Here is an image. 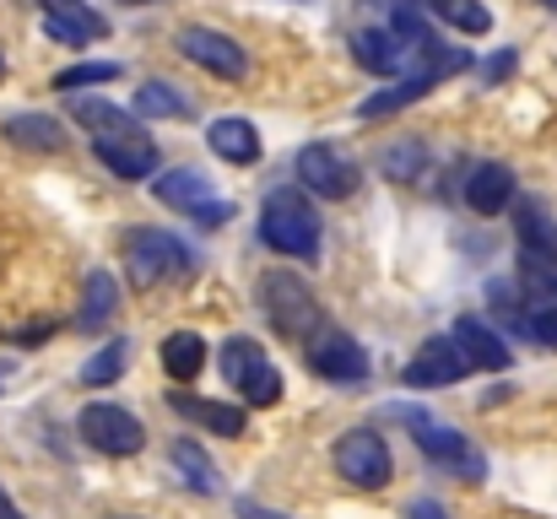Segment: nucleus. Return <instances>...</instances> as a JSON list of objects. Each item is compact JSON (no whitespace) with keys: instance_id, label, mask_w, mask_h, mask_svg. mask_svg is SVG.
<instances>
[{"instance_id":"1","label":"nucleus","mask_w":557,"mask_h":519,"mask_svg":"<svg viewBox=\"0 0 557 519\" xmlns=\"http://www.w3.org/2000/svg\"><path fill=\"white\" fill-rule=\"evenodd\" d=\"M260 238H265V249H276L287 260H314L320 255V211L309 206L304 189L276 184L260 200Z\"/></svg>"},{"instance_id":"2","label":"nucleus","mask_w":557,"mask_h":519,"mask_svg":"<svg viewBox=\"0 0 557 519\" xmlns=\"http://www.w3.org/2000/svg\"><path fill=\"white\" fill-rule=\"evenodd\" d=\"M120 260H125V271H131L136 287H158V282H185V276H195V255L174 233H163V227H131L120 238Z\"/></svg>"},{"instance_id":"3","label":"nucleus","mask_w":557,"mask_h":519,"mask_svg":"<svg viewBox=\"0 0 557 519\" xmlns=\"http://www.w3.org/2000/svg\"><path fill=\"white\" fill-rule=\"evenodd\" d=\"M260 309H265V320H271L287 342H309V336L325 325L314 293H309L293 271H265V276H260Z\"/></svg>"},{"instance_id":"4","label":"nucleus","mask_w":557,"mask_h":519,"mask_svg":"<svg viewBox=\"0 0 557 519\" xmlns=\"http://www.w3.org/2000/svg\"><path fill=\"white\" fill-rule=\"evenodd\" d=\"M222 379L249 400V406H276L282 400V373L271 368L265 346L249 342V336H233L222 346Z\"/></svg>"},{"instance_id":"5","label":"nucleus","mask_w":557,"mask_h":519,"mask_svg":"<svg viewBox=\"0 0 557 519\" xmlns=\"http://www.w3.org/2000/svg\"><path fill=\"white\" fill-rule=\"evenodd\" d=\"M76 428H82V438H87L98 455H114V460H131V455L147 449V428H141V417H131L125 406H109V400L87 406Z\"/></svg>"},{"instance_id":"6","label":"nucleus","mask_w":557,"mask_h":519,"mask_svg":"<svg viewBox=\"0 0 557 519\" xmlns=\"http://www.w3.org/2000/svg\"><path fill=\"white\" fill-rule=\"evenodd\" d=\"M336 477H347L352 487H384L395 477V460H389L384 433H373V428L342 433V444H336Z\"/></svg>"},{"instance_id":"7","label":"nucleus","mask_w":557,"mask_h":519,"mask_svg":"<svg viewBox=\"0 0 557 519\" xmlns=\"http://www.w3.org/2000/svg\"><path fill=\"white\" fill-rule=\"evenodd\" d=\"M293 173H298V184H304L309 195H320V200H347V195L358 189V178H363L347 152H336V147H325V141L304 147Z\"/></svg>"},{"instance_id":"8","label":"nucleus","mask_w":557,"mask_h":519,"mask_svg":"<svg viewBox=\"0 0 557 519\" xmlns=\"http://www.w3.org/2000/svg\"><path fill=\"white\" fill-rule=\"evenodd\" d=\"M411 438H417V449L438 466V471H449L455 482H482L487 477V460H482V449H471L466 444V433H455V428H438V422H422V428H411Z\"/></svg>"},{"instance_id":"9","label":"nucleus","mask_w":557,"mask_h":519,"mask_svg":"<svg viewBox=\"0 0 557 519\" xmlns=\"http://www.w3.org/2000/svg\"><path fill=\"white\" fill-rule=\"evenodd\" d=\"M180 54H185V60H195L200 71L222 76V82H244V71H249V54H244V44H233L227 33H216V27H200V22L180 27Z\"/></svg>"},{"instance_id":"10","label":"nucleus","mask_w":557,"mask_h":519,"mask_svg":"<svg viewBox=\"0 0 557 519\" xmlns=\"http://www.w3.org/2000/svg\"><path fill=\"white\" fill-rule=\"evenodd\" d=\"M309 368H314L320 379H336V384H363V379H369V351L352 342L347 331L320 325V331L309 336Z\"/></svg>"},{"instance_id":"11","label":"nucleus","mask_w":557,"mask_h":519,"mask_svg":"<svg viewBox=\"0 0 557 519\" xmlns=\"http://www.w3.org/2000/svg\"><path fill=\"white\" fill-rule=\"evenodd\" d=\"M515 233H520V265H525V276H557V222L547 217L542 200H525L520 206Z\"/></svg>"},{"instance_id":"12","label":"nucleus","mask_w":557,"mask_h":519,"mask_svg":"<svg viewBox=\"0 0 557 519\" xmlns=\"http://www.w3.org/2000/svg\"><path fill=\"white\" fill-rule=\"evenodd\" d=\"M466 373H471V362L460 357V346L433 336V342H422V351L400 368V384H406V390H444V384H455V379H466Z\"/></svg>"},{"instance_id":"13","label":"nucleus","mask_w":557,"mask_h":519,"mask_svg":"<svg viewBox=\"0 0 557 519\" xmlns=\"http://www.w3.org/2000/svg\"><path fill=\"white\" fill-rule=\"evenodd\" d=\"M352 54H358V65L373 71V76H400L406 60L422 65V54H417L395 27H358V33H352Z\"/></svg>"},{"instance_id":"14","label":"nucleus","mask_w":557,"mask_h":519,"mask_svg":"<svg viewBox=\"0 0 557 519\" xmlns=\"http://www.w3.org/2000/svg\"><path fill=\"white\" fill-rule=\"evenodd\" d=\"M92 147H98L103 169L120 173L125 184H136V178L158 173V147H152V136H147V131H131V136H103V141H92Z\"/></svg>"},{"instance_id":"15","label":"nucleus","mask_w":557,"mask_h":519,"mask_svg":"<svg viewBox=\"0 0 557 519\" xmlns=\"http://www.w3.org/2000/svg\"><path fill=\"white\" fill-rule=\"evenodd\" d=\"M38 5H44V33L54 44H87V38L109 33V22L87 0H38Z\"/></svg>"},{"instance_id":"16","label":"nucleus","mask_w":557,"mask_h":519,"mask_svg":"<svg viewBox=\"0 0 557 519\" xmlns=\"http://www.w3.org/2000/svg\"><path fill=\"white\" fill-rule=\"evenodd\" d=\"M206 141H211V152H216L222 163H238V169L260 163V131H255L249 120H238V114L211 120V125H206Z\"/></svg>"},{"instance_id":"17","label":"nucleus","mask_w":557,"mask_h":519,"mask_svg":"<svg viewBox=\"0 0 557 519\" xmlns=\"http://www.w3.org/2000/svg\"><path fill=\"white\" fill-rule=\"evenodd\" d=\"M455 346H460V357H466L471 368H487V373L509 368V342H504L498 331H487L482 320H471V314L455 320Z\"/></svg>"},{"instance_id":"18","label":"nucleus","mask_w":557,"mask_h":519,"mask_svg":"<svg viewBox=\"0 0 557 519\" xmlns=\"http://www.w3.org/2000/svg\"><path fill=\"white\" fill-rule=\"evenodd\" d=\"M509 195H515V169L509 163H482V169L466 178V206L476 217H498L509 206Z\"/></svg>"},{"instance_id":"19","label":"nucleus","mask_w":557,"mask_h":519,"mask_svg":"<svg viewBox=\"0 0 557 519\" xmlns=\"http://www.w3.org/2000/svg\"><path fill=\"white\" fill-rule=\"evenodd\" d=\"M174 411H185L189 422H200V428H211V433H222V438H244V428H249L244 406H222V400H195V395H185V390H174Z\"/></svg>"},{"instance_id":"20","label":"nucleus","mask_w":557,"mask_h":519,"mask_svg":"<svg viewBox=\"0 0 557 519\" xmlns=\"http://www.w3.org/2000/svg\"><path fill=\"white\" fill-rule=\"evenodd\" d=\"M5 141L11 147H27V152H65V131H60V120H49V114H11L5 120Z\"/></svg>"},{"instance_id":"21","label":"nucleus","mask_w":557,"mask_h":519,"mask_svg":"<svg viewBox=\"0 0 557 519\" xmlns=\"http://www.w3.org/2000/svg\"><path fill=\"white\" fill-rule=\"evenodd\" d=\"M433 87H438V82H433L428 71H411V76H406L400 87H384V92H369V98L358 103V114H363V120H384V114H400L406 103H417V98H428Z\"/></svg>"},{"instance_id":"22","label":"nucleus","mask_w":557,"mask_h":519,"mask_svg":"<svg viewBox=\"0 0 557 519\" xmlns=\"http://www.w3.org/2000/svg\"><path fill=\"white\" fill-rule=\"evenodd\" d=\"M76 125H82V131H92V141L141 131V125H136V114H125L120 103H103V98H76Z\"/></svg>"},{"instance_id":"23","label":"nucleus","mask_w":557,"mask_h":519,"mask_svg":"<svg viewBox=\"0 0 557 519\" xmlns=\"http://www.w3.org/2000/svg\"><path fill=\"white\" fill-rule=\"evenodd\" d=\"M158 357H163V368H169V379H180L189 384L200 368H206V342L195 336V331H174V336H163L158 346Z\"/></svg>"},{"instance_id":"24","label":"nucleus","mask_w":557,"mask_h":519,"mask_svg":"<svg viewBox=\"0 0 557 519\" xmlns=\"http://www.w3.org/2000/svg\"><path fill=\"white\" fill-rule=\"evenodd\" d=\"M174 471L185 477L189 493H206V498H211V493H222V477H216L211 455H206L195 438H180V444H174Z\"/></svg>"},{"instance_id":"25","label":"nucleus","mask_w":557,"mask_h":519,"mask_svg":"<svg viewBox=\"0 0 557 519\" xmlns=\"http://www.w3.org/2000/svg\"><path fill=\"white\" fill-rule=\"evenodd\" d=\"M114 309H120V282H114L109 271H92V276H87V304H82V314H76V331L109 325Z\"/></svg>"},{"instance_id":"26","label":"nucleus","mask_w":557,"mask_h":519,"mask_svg":"<svg viewBox=\"0 0 557 519\" xmlns=\"http://www.w3.org/2000/svg\"><path fill=\"white\" fill-rule=\"evenodd\" d=\"M152 195H158L163 206H174V211H195L200 200H211V184H206V173L174 169V173H163V178L152 184Z\"/></svg>"},{"instance_id":"27","label":"nucleus","mask_w":557,"mask_h":519,"mask_svg":"<svg viewBox=\"0 0 557 519\" xmlns=\"http://www.w3.org/2000/svg\"><path fill=\"white\" fill-rule=\"evenodd\" d=\"M125 368H131V342L114 336V342H103L87 362H82V384H87V390H103V384H114Z\"/></svg>"},{"instance_id":"28","label":"nucleus","mask_w":557,"mask_h":519,"mask_svg":"<svg viewBox=\"0 0 557 519\" xmlns=\"http://www.w3.org/2000/svg\"><path fill=\"white\" fill-rule=\"evenodd\" d=\"M136 114H152V120H185L189 98L174 92V82H147V87H136Z\"/></svg>"},{"instance_id":"29","label":"nucleus","mask_w":557,"mask_h":519,"mask_svg":"<svg viewBox=\"0 0 557 519\" xmlns=\"http://www.w3.org/2000/svg\"><path fill=\"white\" fill-rule=\"evenodd\" d=\"M389 27H395V33H400V38H406L417 54H428V49H438V44H444V38L433 33V22H422V11H417L411 0H395V16H389Z\"/></svg>"},{"instance_id":"30","label":"nucleus","mask_w":557,"mask_h":519,"mask_svg":"<svg viewBox=\"0 0 557 519\" xmlns=\"http://www.w3.org/2000/svg\"><path fill=\"white\" fill-rule=\"evenodd\" d=\"M433 11H438L444 22H455L460 33H471V38L493 27V11H487L482 0H433Z\"/></svg>"},{"instance_id":"31","label":"nucleus","mask_w":557,"mask_h":519,"mask_svg":"<svg viewBox=\"0 0 557 519\" xmlns=\"http://www.w3.org/2000/svg\"><path fill=\"white\" fill-rule=\"evenodd\" d=\"M422 163H428L422 141H395V147L379 152V173H384V178H417Z\"/></svg>"},{"instance_id":"32","label":"nucleus","mask_w":557,"mask_h":519,"mask_svg":"<svg viewBox=\"0 0 557 519\" xmlns=\"http://www.w3.org/2000/svg\"><path fill=\"white\" fill-rule=\"evenodd\" d=\"M98 82H120V65L114 60H82L71 71L54 76V92H76V87H98Z\"/></svg>"},{"instance_id":"33","label":"nucleus","mask_w":557,"mask_h":519,"mask_svg":"<svg viewBox=\"0 0 557 519\" xmlns=\"http://www.w3.org/2000/svg\"><path fill=\"white\" fill-rule=\"evenodd\" d=\"M227 217H233V206H227V200H200V206L189 211V222H195V227H222Z\"/></svg>"},{"instance_id":"34","label":"nucleus","mask_w":557,"mask_h":519,"mask_svg":"<svg viewBox=\"0 0 557 519\" xmlns=\"http://www.w3.org/2000/svg\"><path fill=\"white\" fill-rule=\"evenodd\" d=\"M515 65H520V54H515V49L493 54V60H487V82H504V76H515Z\"/></svg>"},{"instance_id":"35","label":"nucleus","mask_w":557,"mask_h":519,"mask_svg":"<svg viewBox=\"0 0 557 519\" xmlns=\"http://www.w3.org/2000/svg\"><path fill=\"white\" fill-rule=\"evenodd\" d=\"M406 519H449V515H444V504H433V498H417V504L406 509Z\"/></svg>"},{"instance_id":"36","label":"nucleus","mask_w":557,"mask_h":519,"mask_svg":"<svg viewBox=\"0 0 557 519\" xmlns=\"http://www.w3.org/2000/svg\"><path fill=\"white\" fill-rule=\"evenodd\" d=\"M238 519H282V515H271V509H260V504L244 498V504H238Z\"/></svg>"},{"instance_id":"37","label":"nucleus","mask_w":557,"mask_h":519,"mask_svg":"<svg viewBox=\"0 0 557 519\" xmlns=\"http://www.w3.org/2000/svg\"><path fill=\"white\" fill-rule=\"evenodd\" d=\"M0 519H22V509H16V504L5 498V487H0Z\"/></svg>"},{"instance_id":"38","label":"nucleus","mask_w":557,"mask_h":519,"mask_svg":"<svg viewBox=\"0 0 557 519\" xmlns=\"http://www.w3.org/2000/svg\"><path fill=\"white\" fill-rule=\"evenodd\" d=\"M109 519H141V515H109Z\"/></svg>"},{"instance_id":"39","label":"nucleus","mask_w":557,"mask_h":519,"mask_svg":"<svg viewBox=\"0 0 557 519\" xmlns=\"http://www.w3.org/2000/svg\"><path fill=\"white\" fill-rule=\"evenodd\" d=\"M125 5H147V0H125Z\"/></svg>"},{"instance_id":"40","label":"nucleus","mask_w":557,"mask_h":519,"mask_svg":"<svg viewBox=\"0 0 557 519\" xmlns=\"http://www.w3.org/2000/svg\"><path fill=\"white\" fill-rule=\"evenodd\" d=\"M542 5H553V11H557V0H542Z\"/></svg>"},{"instance_id":"41","label":"nucleus","mask_w":557,"mask_h":519,"mask_svg":"<svg viewBox=\"0 0 557 519\" xmlns=\"http://www.w3.org/2000/svg\"><path fill=\"white\" fill-rule=\"evenodd\" d=\"M0 71H5V60H0Z\"/></svg>"}]
</instances>
